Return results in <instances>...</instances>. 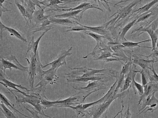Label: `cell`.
<instances>
[{"label":"cell","instance_id":"6da1fadb","mask_svg":"<svg viewBox=\"0 0 158 118\" xmlns=\"http://www.w3.org/2000/svg\"><path fill=\"white\" fill-rule=\"evenodd\" d=\"M71 69L77 70L65 74L69 78L67 80L69 82L84 83L97 81L105 82L115 76L113 71L106 69H95L83 67Z\"/></svg>","mask_w":158,"mask_h":118},{"label":"cell","instance_id":"7a4b0ae2","mask_svg":"<svg viewBox=\"0 0 158 118\" xmlns=\"http://www.w3.org/2000/svg\"><path fill=\"white\" fill-rule=\"evenodd\" d=\"M6 88L14 96L16 103L19 105L20 104L23 103H28L32 105L40 113V114L49 118H51L49 116L45 114L44 111L43 109L44 108L41 104V101L43 99L42 97L31 92L27 96L23 95L16 96L12 92V90L8 88Z\"/></svg>","mask_w":158,"mask_h":118},{"label":"cell","instance_id":"3957f363","mask_svg":"<svg viewBox=\"0 0 158 118\" xmlns=\"http://www.w3.org/2000/svg\"><path fill=\"white\" fill-rule=\"evenodd\" d=\"M117 81L116 80L106 94L98 100L90 103L79 104L76 106H70L68 108L73 109L77 112V114L79 115L83 111L92 106H96L107 101L113 96Z\"/></svg>","mask_w":158,"mask_h":118},{"label":"cell","instance_id":"277c9868","mask_svg":"<svg viewBox=\"0 0 158 118\" xmlns=\"http://www.w3.org/2000/svg\"><path fill=\"white\" fill-rule=\"evenodd\" d=\"M81 97L78 96H71L65 99L51 101L47 99H43L42 100L41 104L44 108L51 107L56 108H68L73 105L79 104L78 103Z\"/></svg>","mask_w":158,"mask_h":118},{"label":"cell","instance_id":"5b68a950","mask_svg":"<svg viewBox=\"0 0 158 118\" xmlns=\"http://www.w3.org/2000/svg\"><path fill=\"white\" fill-rule=\"evenodd\" d=\"M128 90H126L122 93L117 94L115 96H113L107 101L99 104L96 105L94 110L87 113L86 115L92 116L91 118H99L107 110L110 104L113 101L117 98H123L129 92Z\"/></svg>","mask_w":158,"mask_h":118},{"label":"cell","instance_id":"8992f818","mask_svg":"<svg viewBox=\"0 0 158 118\" xmlns=\"http://www.w3.org/2000/svg\"><path fill=\"white\" fill-rule=\"evenodd\" d=\"M0 69L5 73L6 69L11 70L12 69H18L22 71L28 72V67H25L18 61L15 56L11 55L10 57L4 58L1 57Z\"/></svg>","mask_w":158,"mask_h":118},{"label":"cell","instance_id":"52a82bcc","mask_svg":"<svg viewBox=\"0 0 158 118\" xmlns=\"http://www.w3.org/2000/svg\"><path fill=\"white\" fill-rule=\"evenodd\" d=\"M72 47H71L67 50H64L62 51L53 61L44 65H43L42 69L50 65L51 66V68L46 70L47 71L50 73L56 75V72L57 69L60 66L64 65H66L65 58L67 56L72 54V53L70 52L72 50Z\"/></svg>","mask_w":158,"mask_h":118},{"label":"cell","instance_id":"ba28073f","mask_svg":"<svg viewBox=\"0 0 158 118\" xmlns=\"http://www.w3.org/2000/svg\"><path fill=\"white\" fill-rule=\"evenodd\" d=\"M156 91H154L149 95L143 100V104L141 108L139 110L138 115L141 114L146 109L145 113L148 111L152 112L158 109V99L155 96V93Z\"/></svg>","mask_w":158,"mask_h":118},{"label":"cell","instance_id":"9c48e42d","mask_svg":"<svg viewBox=\"0 0 158 118\" xmlns=\"http://www.w3.org/2000/svg\"><path fill=\"white\" fill-rule=\"evenodd\" d=\"M30 60L29 61L28 59L26 58L28 62L29 67L28 69V79L31 88H34L35 78L36 74L37 73V61L36 57L34 53L31 51Z\"/></svg>","mask_w":158,"mask_h":118},{"label":"cell","instance_id":"30bf717a","mask_svg":"<svg viewBox=\"0 0 158 118\" xmlns=\"http://www.w3.org/2000/svg\"><path fill=\"white\" fill-rule=\"evenodd\" d=\"M0 77V83L5 87H8L12 88L15 90V91L20 93L24 96H27L28 95V93L31 90L21 85L9 81L8 78L6 77Z\"/></svg>","mask_w":158,"mask_h":118},{"label":"cell","instance_id":"8fae6325","mask_svg":"<svg viewBox=\"0 0 158 118\" xmlns=\"http://www.w3.org/2000/svg\"><path fill=\"white\" fill-rule=\"evenodd\" d=\"M104 82L98 81H94L92 82H89L88 85L86 87H73L77 90H83L84 92H88V95H89L92 93L96 91L107 88L102 86Z\"/></svg>","mask_w":158,"mask_h":118},{"label":"cell","instance_id":"7c38bea8","mask_svg":"<svg viewBox=\"0 0 158 118\" xmlns=\"http://www.w3.org/2000/svg\"><path fill=\"white\" fill-rule=\"evenodd\" d=\"M0 25V38L2 41L3 32L6 30L8 32L10 35L15 36L24 42H27L26 39L21 32L13 28L6 26L2 23L1 19Z\"/></svg>","mask_w":158,"mask_h":118},{"label":"cell","instance_id":"4fadbf2b","mask_svg":"<svg viewBox=\"0 0 158 118\" xmlns=\"http://www.w3.org/2000/svg\"><path fill=\"white\" fill-rule=\"evenodd\" d=\"M143 86L144 92L140 96L138 105L139 104L141 101L150 94L154 91H158V83L150 81Z\"/></svg>","mask_w":158,"mask_h":118},{"label":"cell","instance_id":"5bb4252c","mask_svg":"<svg viewBox=\"0 0 158 118\" xmlns=\"http://www.w3.org/2000/svg\"><path fill=\"white\" fill-rule=\"evenodd\" d=\"M21 2L26 9V14L27 17V22H31L33 19V14L35 11L36 4L31 0H20Z\"/></svg>","mask_w":158,"mask_h":118},{"label":"cell","instance_id":"9a60e30c","mask_svg":"<svg viewBox=\"0 0 158 118\" xmlns=\"http://www.w3.org/2000/svg\"><path fill=\"white\" fill-rule=\"evenodd\" d=\"M53 28V27L49 28L44 31L36 41H34V36H32V37L31 40L28 45L25 57L26 56L27 53L30 51H32L35 55H36L37 50L38 49V48L39 43L41 38L46 33Z\"/></svg>","mask_w":158,"mask_h":118},{"label":"cell","instance_id":"2e32d148","mask_svg":"<svg viewBox=\"0 0 158 118\" xmlns=\"http://www.w3.org/2000/svg\"><path fill=\"white\" fill-rule=\"evenodd\" d=\"M42 8L35 10L33 15V19L35 23V25L41 24L44 21L49 18L50 15H45L44 14L45 11L44 10L46 8L41 6Z\"/></svg>","mask_w":158,"mask_h":118},{"label":"cell","instance_id":"e0dca14e","mask_svg":"<svg viewBox=\"0 0 158 118\" xmlns=\"http://www.w3.org/2000/svg\"><path fill=\"white\" fill-rule=\"evenodd\" d=\"M133 66L126 75V78L124 80L123 87L121 90L122 92L130 88L132 85L133 78L135 77L137 73L140 72V71H136L134 69Z\"/></svg>","mask_w":158,"mask_h":118},{"label":"cell","instance_id":"ac0fdd59","mask_svg":"<svg viewBox=\"0 0 158 118\" xmlns=\"http://www.w3.org/2000/svg\"><path fill=\"white\" fill-rule=\"evenodd\" d=\"M49 20L51 24L53 25L70 26L76 24L75 21L71 20L69 18H59L52 16L50 17L49 18Z\"/></svg>","mask_w":158,"mask_h":118},{"label":"cell","instance_id":"d6986e66","mask_svg":"<svg viewBox=\"0 0 158 118\" xmlns=\"http://www.w3.org/2000/svg\"><path fill=\"white\" fill-rule=\"evenodd\" d=\"M0 97L1 102L3 103L8 108L10 109H12L15 112L20 114L22 116L28 118H31V117L23 114L19 111L17 110L14 107V106L12 104V103L1 92H0Z\"/></svg>","mask_w":158,"mask_h":118},{"label":"cell","instance_id":"ffe728a7","mask_svg":"<svg viewBox=\"0 0 158 118\" xmlns=\"http://www.w3.org/2000/svg\"><path fill=\"white\" fill-rule=\"evenodd\" d=\"M156 61L154 59L146 60L136 58L134 59L133 61L134 63L139 65L143 70H146L148 69L149 64L154 63Z\"/></svg>","mask_w":158,"mask_h":118},{"label":"cell","instance_id":"44dd1931","mask_svg":"<svg viewBox=\"0 0 158 118\" xmlns=\"http://www.w3.org/2000/svg\"><path fill=\"white\" fill-rule=\"evenodd\" d=\"M83 10L69 11L61 14H57L53 16V17L59 18H73L76 19L77 17V14Z\"/></svg>","mask_w":158,"mask_h":118},{"label":"cell","instance_id":"7402d4cb","mask_svg":"<svg viewBox=\"0 0 158 118\" xmlns=\"http://www.w3.org/2000/svg\"><path fill=\"white\" fill-rule=\"evenodd\" d=\"M53 26L54 25L51 24L50 20L48 19L40 25L38 28L34 29L32 33H34L39 31H44L49 28L53 27Z\"/></svg>","mask_w":158,"mask_h":118},{"label":"cell","instance_id":"603a6c76","mask_svg":"<svg viewBox=\"0 0 158 118\" xmlns=\"http://www.w3.org/2000/svg\"><path fill=\"white\" fill-rule=\"evenodd\" d=\"M0 106L1 110L6 118H18L10 108L1 102Z\"/></svg>","mask_w":158,"mask_h":118},{"label":"cell","instance_id":"cb8c5ba5","mask_svg":"<svg viewBox=\"0 0 158 118\" xmlns=\"http://www.w3.org/2000/svg\"><path fill=\"white\" fill-rule=\"evenodd\" d=\"M142 31L147 32L150 35L152 42V48L153 49L155 50L158 38L157 34L154 33L153 30L149 28H145Z\"/></svg>","mask_w":158,"mask_h":118},{"label":"cell","instance_id":"d4e9b609","mask_svg":"<svg viewBox=\"0 0 158 118\" xmlns=\"http://www.w3.org/2000/svg\"><path fill=\"white\" fill-rule=\"evenodd\" d=\"M81 25L83 27L86 28L87 30L91 31L93 32L96 33L101 35H105L106 33V32L105 29L104 27L102 26H99L95 27H91Z\"/></svg>","mask_w":158,"mask_h":118},{"label":"cell","instance_id":"484cf974","mask_svg":"<svg viewBox=\"0 0 158 118\" xmlns=\"http://www.w3.org/2000/svg\"><path fill=\"white\" fill-rule=\"evenodd\" d=\"M151 40L150 39H147L143 41H139L138 42H133L132 41H127L123 43L122 44L125 47H134L135 46H138L139 47L142 48H151L152 47L149 46H142L139 45V44L143 42H149Z\"/></svg>","mask_w":158,"mask_h":118},{"label":"cell","instance_id":"4316f807","mask_svg":"<svg viewBox=\"0 0 158 118\" xmlns=\"http://www.w3.org/2000/svg\"><path fill=\"white\" fill-rule=\"evenodd\" d=\"M153 63L152 64L151 67H149L148 69H150L152 72V74L150 75L148 72L146 71L148 74V77L150 81L158 83V75L156 73L154 67Z\"/></svg>","mask_w":158,"mask_h":118},{"label":"cell","instance_id":"83f0119b","mask_svg":"<svg viewBox=\"0 0 158 118\" xmlns=\"http://www.w3.org/2000/svg\"><path fill=\"white\" fill-rule=\"evenodd\" d=\"M137 18L134 20L130 22L127 25L125 26L123 28L122 30V32L120 36V38L121 39L123 40L124 38V36L126 34L128 31L136 23V21L137 20Z\"/></svg>","mask_w":158,"mask_h":118},{"label":"cell","instance_id":"f1b7e54d","mask_svg":"<svg viewBox=\"0 0 158 118\" xmlns=\"http://www.w3.org/2000/svg\"><path fill=\"white\" fill-rule=\"evenodd\" d=\"M158 2V0H154L144 5L139 8L137 11V13L141 14L148 11L155 4Z\"/></svg>","mask_w":158,"mask_h":118},{"label":"cell","instance_id":"f546056e","mask_svg":"<svg viewBox=\"0 0 158 118\" xmlns=\"http://www.w3.org/2000/svg\"><path fill=\"white\" fill-rule=\"evenodd\" d=\"M135 77L133 78L132 85L134 87L133 88L134 89L135 88L137 90L140 96L143 94L144 92L143 86L142 85L136 82L135 80Z\"/></svg>","mask_w":158,"mask_h":118},{"label":"cell","instance_id":"4dcf8cb0","mask_svg":"<svg viewBox=\"0 0 158 118\" xmlns=\"http://www.w3.org/2000/svg\"><path fill=\"white\" fill-rule=\"evenodd\" d=\"M125 75L123 74L120 75L119 78H118V80L117 84L115 89L114 94L113 96H115L117 94V92L119 89L123 87V85L124 84V78Z\"/></svg>","mask_w":158,"mask_h":118},{"label":"cell","instance_id":"1f68e13d","mask_svg":"<svg viewBox=\"0 0 158 118\" xmlns=\"http://www.w3.org/2000/svg\"><path fill=\"white\" fill-rule=\"evenodd\" d=\"M15 2L19 11L20 13L27 22V17L25 7L23 5L19 3L18 1L15 0Z\"/></svg>","mask_w":158,"mask_h":118},{"label":"cell","instance_id":"d6a6232c","mask_svg":"<svg viewBox=\"0 0 158 118\" xmlns=\"http://www.w3.org/2000/svg\"><path fill=\"white\" fill-rule=\"evenodd\" d=\"M76 23L78 24L80 26H75L73 27H65L64 28L69 29L64 31V32H68L69 31H85L87 30V29L85 28L82 26L81 24L77 22H75Z\"/></svg>","mask_w":158,"mask_h":118},{"label":"cell","instance_id":"836d02e7","mask_svg":"<svg viewBox=\"0 0 158 118\" xmlns=\"http://www.w3.org/2000/svg\"><path fill=\"white\" fill-rule=\"evenodd\" d=\"M132 63L131 62H128L124 64L122 67L120 73V75L123 74L125 76L128 73L130 67L131 66Z\"/></svg>","mask_w":158,"mask_h":118},{"label":"cell","instance_id":"e575fe53","mask_svg":"<svg viewBox=\"0 0 158 118\" xmlns=\"http://www.w3.org/2000/svg\"><path fill=\"white\" fill-rule=\"evenodd\" d=\"M130 98H129L127 108V110L124 113H122V111L120 113L121 118H130L131 116V113L130 111L131 109L129 108Z\"/></svg>","mask_w":158,"mask_h":118},{"label":"cell","instance_id":"d590c367","mask_svg":"<svg viewBox=\"0 0 158 118\" xmlns=\"http://www.w3.org/2000/svg\"><path fill=\"white\" fill-rule=\"evenodd\" d=\"M23 106L24 108L31 114L33 117L34 118H41L39 115L40 114V113L34 108L30 107L31 108V109H30L26 107L23 105Z\"/></svg>","mask_w":158,"mask_h":118},{"label":"cell","instance_id":"8d00e7d4","mask_svg":"<svg viewBox=\"0 0 158 118\" xmlns=\"http://www.w3.org/2000/svg\"><path fill=\"white\" fill-rule=\"evenodd\" d=\"M6 1L4 0H0V15L1 17L3 12L10 11V10L6 8L3 5V3Z\"/></svg>","mask_w":158,"mask_h":118},{"label":"cell","instance_id":"74e56055","mask_svg":"<svg viewBox=\"0 0 158 118\" xmlns=\"http://www.w3.org/2000/svg\"><path fill=\"white\" fill-rule=\"evenodd\" d=\"M139 73L141 74L142 84L143 86L146 85L148 82L147 80L146 76L145 74L144 70L142 69V71H140Z\"/></svg>","mask_w":158,"mask_h":118},{"label":"cell","instance_id":"f35d334b","mask_svg":"<svg viewBox=\"0 0 158 118\" xmlns=\"http://www.w3.org/2000/svg\"><path fill=\"white\" fill-rule=\"evenodd\" d=\"M153 12H151L149 13L146 14L144 15L143 16L140 17V18H139V19H137V22H136V24L140 22L143 21L145 19H147L149 17H150L151 15H153Z\"/></svg>","mask_w":158,"mask_h":118},{"label":"cell","instance_id":"ab89813d","mask_svg":"<svg viewBox=\"0 0 158 118\" xmlns=\"http://www.w3.org/2000/svg\"><path fill=\"white\" fill-rule=\"evenodd\" d=\"M143 56H145L147 57H152L154 58L155 59H154L155 60L156 62L158 61V51L155 50L154 52L151 55L148 56H144L142 55Z\"/></svg>","mask_w":158,"mask_h":118},{"label":"cell","instance_id":"60d3db41","mask_svg":"<svg viewBox=\"0 0 158 118\" xmlns=\"http://www.w3.org/2000/svg\"><path fill=\"white\" fill-rule=\"evenodd\" d=\"M122 108L121 110L118 112L115 115L113 118H116V117H117V116L119 114V113H120L122 111H123V110L124 108V104H123V100H122Z\"/></svg>","mask_w":158,"mask_h":118},{"label":"cell","instance_id":"b9f144b4","mask_svg":"<svg viewBox=\"0 0 158 118\" xmlns=\"http://www.w3.org/2000/svg\"><path fill=\"white\" fill-rule=\"evenodd\" d=\"M79 115V114H77V115L76 118H78Z\"/></svg>","mask_w":158,"mask_h":118},{"label":"cell","instance_id":"7bdbcfd3","mask_svg":"<svg viewBox=\"0 0 158 118\" xmlns=\"http://www.w3.org/2000/svg\"></svg>","mask_w":158,"mask_h":118}]
</instances>
